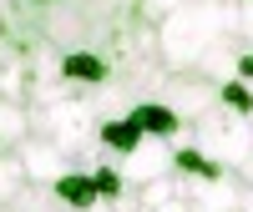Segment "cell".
<instances>
[{
  "mask_svg": "<svg viewBox=\"0 0 253 212\" xmlns=\"http://www.w3.org/2000/svg\"><path fill=\"white\" fill-rule=\"evenodd\" d=\"M233 76L253 81V46H243V51H238V71H233Z\"/></svg>",
  "mask_w": 253,
  "mask_h": 212,
  "instance_id": "ac0fdd59",
  "label": "cell"
},
{
  "mask_svg": "<svg viewBox=\"0 0 253 212\" xmlns=\"http://www.w3.org/2000/svg\"><path fill=\"white\" fill-rule=\"evenodd\" d=\"M56 76H61V81H71V86H101V81L112 76V66H107V56H96V51H86V46H76V51H61Z\"/></svg>",
  "mask_w": 253,
  "mask_h": 212,
  "instance_id": "52a82bcc",
  "label": "cell"
},
{
  "mask_svg": "<svg viewBox=\"0 0 253 212\" xmlns=\"http://www.w3.org/2000/svg\"><path fill=\"white\" fill-rule=\"evenodd\" d=\"M142 141V132H137V121L132 116H107V121H96V146H107V152H117V157H126L132 146Z\"/></svg>",
  "mask_w": 253,
  "mask_h": 212,
  "instance_id": "8fae6325",
  "label": "cell"
},
{
  "mask_svg": "<svg viewBox=\"0 0 253 212\" xmlns=\"http://www.w3.org/2000/svg\"><path fill=\"white\" fill-rule=\"evenodd\" d=\"M10 212H71V207L61 202V197L51 192L46 182H26V187H20V192H15Z\"/></svg>",
  "mask_w": 253,
  "mask_h": 212,
  "instance_id": "7c38bea8",
  "label": "cell"
},
{
  "mask_svg": "<svg viewBox=\"0 0 253 212\" xmlns=\"http://www.w3.org/2000/svg\"><path fill=\"white\" fill-rule=\"evenodd\" d=\"M26 137H31V111H26V101L0 96V152H15Z\"/></svg>",
  "mask_w": 253,
  "mask_h": 212,
  "instance_id": "30bf717a",
  "label": "cell"
},
{
  "mask_svg": "<svg viewBox=\"0 0 253 212\" xmlns=\"http://www.w3.org/2000/svg\"><path fill=\"white\" fill-rule=\"evenodd\" d=\"M10 5H15V0H0V15H5V10H10Z\"/></svg>",
  "mask_w": 253,
  "mask_h": 212,
  "instance_id": "ffe728a7",
  "label": "cell"
},
{
  "mask_svg": "<svg viewBox=\"0 0 253 212\" xmlns=\"http://www.w3.org/2000/svg\"><path fill=\"white\" fill-rule=\"evenodd\" d=\"M182 5V0H137V15H142V26H157V20H167Z\"/></svg>",
  "mask_w": 253,
  "mask_h": 212,
  "instance_id": "2e32d148",
  "label": "cell"
},
{
  "mask_svg": "<svg viewBox=\"0 0 253 212\" xmlns=\"http://www.w3.org/2000/svg\"><path fill=\"white\" fill-rule=\"evenodd\" d=\"M51 192H56L61 202H66L71 212H86V207H96V202H101V197H96V182H91V172H76V167H71L66 177H56V182H51Z\"/></svg>",
  "mask_w": 253,
  "mask_h": 212,
  "instance_id": "9c48e42d",
  "label": "cell"
},
{
  "mask_svg": "<svg viewBox=\"0 0 253 212\" xmlns=\"http://www.w3.org/2000/svg\"><path fill=\"white\" fill-rule=\"evenodd\" d=\"M218 101L228 111H238V116H253V81H243V76L218 81Z\"/></svg>",
  "mask_w": 253,
  "mask_h": 212,
  "instance_id": "4fadbf2b",
  "label": "cell"
},
{
  "mask_svg": "<svg viewBox=\"0 0 253 212\" xmlns=\"http://www.w3.org/2000/svg\"><path fill=\"white\" fill-rule=\"evenodd\" d=\"M142 212H193V202H187L182 192H172V197H162L157 207H142Z\"/></svg>",
  "mask_w": 253,
  "mask_h": 212,
  "instance_id": "e0dca14e",
  "label": "cell"
},
{
  "mask_svg": "<svg viewBox=\"0 0 253 212\" xmlns=\"http://www.w3.org/2000/svg\"><path fill=\"white\" fill-rule=\"evenodd\" d=\"M20 187H26V167H20V157L15 152H0V207H10Z\"/></svg>",
  "mask_w": 253,
  "mask_h": 212,
  "instance_id": "5bb4252c",
  "label": "cell"
},
{
  "mask_svg": "<svg viewBox=\"0 0 253 212\" xmlns=\"http://www.w3.org/2000/svg\"><path fill=\"white\" fill-rule=\"evenodd\" d=\"M243 212H253V182L243 187Z\"/></svg>",
  "mask_w": 253,
  "mask_h": 212,
  "instance_id": "d6986e66",
  "label": "cell"
},
{
  "mask_svg": "<svg viewBox=\"0 0 253 212\" xmlns=\"http://www.w3.org/2000/svg\"><path fill=\"white\" fill-rule=\"evenodd\" d=\"M91 182H96V197H101V202H117V197L126 192L122 167H96V172H91Z\"/></svg>",
  "mask_w": 253,
  "mask_h": 212,
  "instance_id": "9a60e30c",
  "label": "cell"
},
{
  "mask_svg": "<svg viewBox=\"0 0 253 212\" xmlns=\"http://www.w3.org/2000/svg\"><path fill=\"white\" fill-rule=\"evenodd\" d=\"M157 101L172 106V111L182 116V126H193L198 116H208L218 106V81L203 76V71H167L162 86H157Z\"/></svg>",
  "mask_w": 253,
  "mask_h": 212,
  "instance_id": "7a4b0ae2",
  "label": "cell"
},
{
  "mask_svg": "<svg viewBox=\"0 0 253 212\" xmlns=\"http://www.w3.org/2000/svg\"><path fill=\"white\" fill-rule=\"evenodd\" d=\"M36 5H61V0H36Z\"/></svg>",
  "mask_w": 253,
  "mask_h": 212,
  "instance_id": "44dd1931",
  "label": "cell"
},
{
  "mask_svg": "<svg viewBox=\"0 0 253 212\" xmlns=\"http://www.w3.org/2000/svg\"><path fill=\"white\" fill-rule=\"evenodd\" d=\"M243 177L213 172V177H177V192L193 202V212H243Z\"/></svg>",
  "mask_w": 253,
  "mask_h": 212,
  "instance_id": "3957f363",
  "label": "cell"
},
{
  "mask_svg": "<svg viewBox=\"0 0 253 212\" xmlns=\"http://www.w3.org/2000/svg\"><path fill=\"white\" fill-rule=\"evenodd\" d=\"M46 137H51V141H61V146H66V152L76 157L86 141H96L91 106H86V101H71V96L46 101Z\"/></svg>",
  "mask_w": 253,
  "mask_h": 212,
  "instance_id": "277c9868",
  "label": "cell"
},
{
  "mask_svg": "<svg viewBox=\"0 0 253 212\" xmlns=\"http://www.w3.org/2000/svg\"><path fill=\"white\" fill-rule=\"evenodd\" d=\"M15 157H20V167H26V182H56V177H66L71 172V167H76V157L66 152V146H61V141H51V137H26V141H20L15 146Z\"/></svg>",
  "mask_w": 253,
  "mask_h": 212,
  "instance_id": "5b68a950",
  "label": "cell"
},
{
  "mask_svg": "<svg viewBox=\"0 0 253 212\" xmlns=\"http://www.w3.org/2000/svg\"><path fill=\"white\" fill-rule=\"evenodd\" d=\"M187 132H193V141L218 167H228V172H233V167H238V172L253 167V116H238V111H228V106L218 101L213 111L198 116Z\"/></svg>",
  "mask_w": 253,
  "mask_h": 212,
  "instance_id": "6da1fadb",
  "label": "cell"
},
{
  "mask_svg": "<svg viewBox=\"0 0 253 212\" xmlns=\"http://www.w3.org/2000/svg\"><path fill=\"white\" fill-rule=\"evenodd\" d=\"M132 121H137V132H142V137H167V141H172V137L182 132V116H177L167 101H157V96L137 101V106H132Z\"/></svg>",
  "mask_w": 253,
  "mask_h": 212,
  "instance_id": "ba28073f",
  "label": "cell"
},
{
  "mask_svg": "<svg viewBox=\"0 0 253 212\" xmlns=\"http://www.w3.org/2000/svg\"><path fill=\"white\" fill-rule=\"evenodd\" d=\"M167 172H172V141H167V137H142L132 152L122 157L126 187H147V182H157Z\"/></svg>",
  "mask_w": 253,
  "mask_h": 212,
  "instance_id": "8992f818",
  "label": "cell"
}]
</instances>
